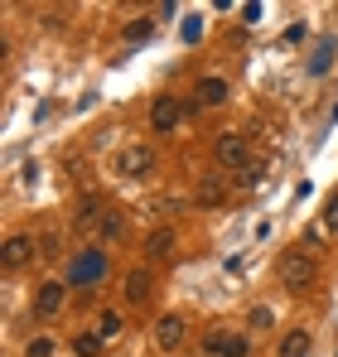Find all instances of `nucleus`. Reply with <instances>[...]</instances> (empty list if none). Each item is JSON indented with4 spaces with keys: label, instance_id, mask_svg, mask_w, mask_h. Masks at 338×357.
Here are the masks:
<instances>
[{
    "label": "nucleus",
    "instance_id": "10",
    "mask_svg": "<svg viewBox=\"0 0 338 357\" xmlns=\"http://www.w3.org/2000/svg\"><path fill=\"white\" fill-rule=\"evenodd\" d=\"M121 290H126V299H131V304H145V299H150V290H155V271H150V266H135V271H126Z\"/></svg>",
    "mask_w": 338,
    "mask_h": 357
},
{
    "label": "nucleus",
    "instance_id": "13",
    "mask_svg": "<svg viewBox=\"0 0 338 357\" xmlns=\"http://www.w3.org/2000/svg\"><path fill=\"white\" fill-rule=\"evenodd\" d=\"M145 251H150V261H169V256L179 251V232H174V227H155V232L145 237Z\"/></svg>",
    "mask_w": 338,
    "mask_h": 357
},
{
    "label": "nucleus",
    "instance_id": "11",
    "mask_svg": "<svg viewBox=\"0 0 338 357\" xmlns=\"http://www.w3.org/2000/svg\"><path fill=\"white\" fill-rule=\"evenodd\" d=\"M102 213H107V203H102V198H82V203L73 208V227H78L82 237H97V222H102Z\"/></svg>",
    "mask_w": 338,
    "mask_h": 357
},
{
    "label": "nucleus",
    "instance_id": "9",
    "mask_svg": "<svg viewBox=\"0 0 338 357\" xmlns=\"http://www.w3.org/2000/svg\"><path fill=\"white\" fill-rule=\"evenodd\" d=\"M227 97H232V87H227V77H218V73L198 77V87H193V107H223Z\"/></svg>",
    "mask_w": 338,
    "mask_h": 357
},
{
    "label": "nucleus",
    "instance_id": "8",
    "mask_svg": "<svg viewBox=\"0 0 338 357\" xmlns=\"http://www.w3.org/2000/svg\"><path fill=\"white\" fill-rule=\"evenodd\" d=\"M184 338H189V324H184V314H165V319L155 324V348H160V353H174V348H184Z\"/></svg>",
    "mask_w": 338,
    "mask_h": 357
},
{
    "label": "nucleus",
    "instance_id": "22",
    "mask_svg": "<svg viewBox=\"0 0 338 357\" xmlns=\"http://www.w3.org/2000/svg\"><path fill=\"white\" fill-rule=\"evenodd\" d=\"M73 353L78 357H97L102 353V338H97V333H78V338H73Z\"/></svg>",
    "mask_w": 338,
    "mask_h": 357
},
{
    "label": "nucleus",
    "instance_id": "20",
    "mask_svg": "<svg viewBox=\"0 0 338 357\" xmlns=\"http://www.w3.org/2000/svg\"><path fill=\"white\" fill-rule=\"evenodd\" d=\"M39 256H49V261L63 256V232H58V227H44V232H39Z\"/></svg>",
    "mask_w": 338,
    "mask_h": 357
},
{
    "label": "nucleus",
    "instance_id": "4",
    "mask_svg": "<svg viewBox=\"0 0 338 357\" xmlns=\"http://www.w3.org/2000/svg\"><path fill=\"white\" fill-rule=\"evenodd\" d=\"M213 160L223 165V169H242L251 155H247V135H237V130H223L218 140H213Z\"/></svg>",
    "mask_w": 338,
    "mask_h": 357
},
{
    "label": "nucleus",
    "instance_id": "24",
    "mask_svg": "<svg viewBox=\"0 0 338 357\" xmlns=\"http://www.w3.org/2000/svg\"><path fill=\"white\" fill-rule=\"evenodd\" d=\"M319 232H338V193H329V203H324V222H319Z\"/></svg>",
    "mask_w": 338,
    "mask_h": 357
},
{
    "label": "nucleus",
    "instance_id": "16",
    "mask_svg": "<svg viewBox=\"0 0 338 357\" xmlns=\"http://www.w3.org/2000/svg\"><path fill=\"white\" fill-rule=\"evenodd\" d=\"M266 169H271L266 160H247V165L237 169V183H242V188H256V183L266 178Z\"/></svg>",
    "mask_w": 338,
    "mask_h": 357
},
{
    "label": "nucleus",
    "instance_id": "14",
    "mask_svg": "<svg viewBox=\"0 0 338 357\" xmlns=\"http://www.w3.org/2000/svg\"><path fill=\"white\" fill-rule=\"evenodd\" d=\"M309 348H314L309 328H290V333L281 338V357H309Z\"/></svg>",
    "mask_w": 338,
    "mask_h": 357
},
{
    "label": "nucleus",
    "instance_id": "1",
    "mask_svg": "<svg viewBox=\"0 0 338 357\" xmlns=\"http://www.w3.org/2000/svg\"><path fill=\"white\" fill-rule=\"evenodd\" d=\"M276 275H281V285L290 290V295H304V290L319 280V266H314V256H309L304 246H290V251H281Z\"/></svg>",
    "mask_w": 338,
    "mask_h": 357
},
{
    "label": "nucleus",
    "instance_id": "12",
    "mask_svg": "<svg viewBox=\"0 0 338 357\" xmlns=\"http://www.w3.org/2000/svg\"><path fill=\"white\" fill-rule=\"evenodd\" d=\"M203 348L213 357H247V338H237V333H223V328H213L208 338H203Z\"/></svg>",
    "mask_w": 338,
    "mask_h": 357
},
{
    "label": "nucleus",
    "instance_id": "17",
    "mask_svg": "<svg viewBox=\"0 0 338 357\" xmlns=\"http://www.w3.org/2000/svg\"><path fill=\"white\" fill-rule=\"evenodd\" d=\"M121 328H126V324H121V314H116V309H102V314H97V338H102V343H112Z\"/></svg>",
    "mask_w": 338,
    "mask_h": 357
},
{
    "label": "nucleus",
    "instance_id": "3",
    "mask_svg": "<svg viewBox=\"0 0 338 357\" xmlns=\"http://www.w3.org/2000/svg\"><path fill=\"white\" fill-rule=\"evenodd\" d=\"M116 174H121V178L155 174V150H150V145H126V150L116 155Z\"/></svg>",
    "mask_w": 338,
    "mask_h": 357
},
{
    "label": "nucleus",
    "instance_id": "2",
    "mask_svg": "<svg viewBox=\"0 0 338 357\" xmlns=\"http://www.w3.org/2000/svg\"><path fill=\"white\" fill-rule=\"evenodd\" d=\"M102 275H107V251H97V246L73 251V261H68V290H87Z\"/></svg>",
    "mask_w": 338,
    "mask_h": 357
},
{
    "label": "nucleus",
    "instance_id": "6",
    "mask_svg": "<svg viewBox=\"0 0 338 357\" xmlns=\"http://www.w3.org/2000/svg\"><path fill=\"white\" fill-rule=\"evenodd\" d=\"M184 112H189V107H184L179 97H155V107H150V130H155V135H169V130L184 121Z\"/></svg>",
    "mask_w": 338,
    "mask_h": 357
},
{
    "label": "nucleus",
    "instance_id": "18",
    "mask_svg": "<svg viewBox=\"0 0 338 357\" xmlns=\"http://www.w3.org/2000/svg\"><path fill=\"white\" fill-rule=\"evenodd\" d=\"M334 54H338V39H324V44L314 49V59H309V73H314V77H319V73H329Z\"/></svg>",
    "mask_w": 338,
    "mask_h": 357
},
{
    "label": "nucleus",
    "instance_id": "21",
    "mask_svg": "<svg viewBox=\"0 0 338 357\" xmlns=\"http://www.w3.org/2000/svg\"><path fill=\"white\" fill-rule=\"evenodd\" d=\"M150 34H155V20H150V15H140L135 24H126V44H145Z\"/></svg>",
    "mask_w": 338,
    "mask_h": 357
},
{
    "label": "nucleus",
    "instance_id": "23",
    "mask_svg": "<svg viewBox=\"0 0 338 357\" xmlns=\"http://www.w3.org/2000/svg\"><path fill=\"white\" fill-rule=\"evenodd\" d=\"M179 34H184V44H198V39H203V15H189Z\"/></svg>",
    "mask_w": 338,
    "mask_h": 357
},
{
    "label": "nucleus",
    "instance_id": "7",
    "mask_svg": "<svg viewBox=\"0 0 338 357\" xmlns=\"http://www.w3.org/2000/svg\"><path fill=\"white\" fill-rule=\"evenodd\" d=\"M63 304H68V280H44V285L34 290V314H39V319H54Z\"/></svg>",
    "mask_w": 338,
    "mask_h": 357
},
{
    "label": "nucleus",
    "instance_id": "15",
    "mask_svg": "<svg viewBox=\"0 0 338 357\" xmlns=\"http://www.w3.org/2000/svg\"><path fill=\"white\" fill-rule=\"evenodd\" d=\"M121 227H126V218H121L116 208H107L102 222H97V241H116V237H121Z\"/></svg>",
    "mask_w": 338,
    "mask_h": 357
},
{
    "label": "nucleus",
    "instance_id": "25",
    "mask_svg": "<svg viewBox=\"0 0 338 357\" xmlns=\"http://www.w3.org/2000/svg\"><path fill=\"white\" fill-rule=\"evenodd\" d=\"M247 319H251V328H271V309H261V304H256Z\"/></svg>",
    "mask_w": 338,
    "mask_h": 357
},
{
    "label": "nucleus",
    "instance_id": "5",
    "mask_svg": "<svg viewBox=\"0 0 338 357\" xmlns=\"http://www.w3.org/2000/svg\"><path fill=\"white\" fill-rule=\"evenodd\" d=\"M29 256H39V237H29V232H10V237H5V251H0L5 271H20Z\"/></svg>",
    "mask_w": 338,
    "mask_h": 357
},
{
    "label": "nucleus",
    "instance_id": "27",
    "mask_svg": "<svg viewBox=\"0 0 338 357\" xmlns=\"http://www.w3.org/2000/svg\"><path fill=\"white\" fill-rule=\"evenodd\" d=\"M261 20V5H242V24H256Z\"/></svg>",
    "mask_w": 338,
    "mask_h": 357
},
{
    "label": "nucleus",
    "instance_id": "26",
    "mask_svg": "<svg viewBox=\"0 0 338 357\" xmlns=\"http://www.w3.org/2000/svg\"><path fill=\"white\" fill-rule=\"evenodd\" d=\"M54 353V343H49V338H34V343H29V357H49Z\"/></svg>",
    "mask_w": 338,
    "mask_h": 357
},
{
    "label": "nucleus",
    "instance_id": "19",
    "mask_svg": "<svg viewBox=\"0 0 338 357\" xmlns=\"http://www.w3.org/2000/svg\"><path fill=\"white\" fill-rule=\"evenodd\" d=\"M193 198H198V203H203V208H218V203H223L227 193H223V183H218V178H203V183H198V193H193Z\"/></svg>",
    "mask_w": 338,
    "mask_h": 357
}]
</instances>
